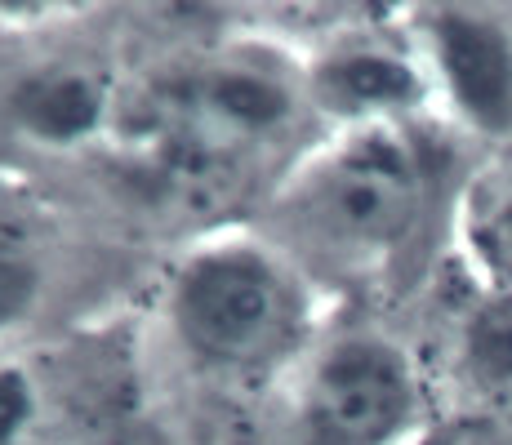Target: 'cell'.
Here are the masks:
<instances>
[{
    "label": "cell",
    "instance_id": "9",
    "mask_svg": "<svg viewBox=\"0 0 512 445\" xmlns=\"http://www.w3.org/2000/svg\"><path fill=\"white\" fill-rule=\"evenodd\" d=\"M472 245L490 272V285H512V174H504L472 214Z\"/></svg>",
    "mask_w": 512,
    "mask_h": 445
},
{
    "label": "cell",
    "instance_id": "8",
    "mask_svg": "<svg viewBox=\"0 0 512 445\" xmlns=\"http://www.w3.org/2000/svg\"><path fill=\"white\" fill-rule=\"evenodd\" d=\"M455 370L472 397L490 405L512 401V285H490L459 316Z\"/></svg>",
    "mask_w": 512,
    "mask_h": 445
},
{
    "label": "cell",
    "instance_id": "11",
    "mask_svg": "<svg viewBox=\"0 0 512 445\" xmlns=\"http://www.w3.org/2000/svg\"><path fill=\"white\" fill-rule=\"evenodd\" d=\"M36 414V388L18 365H0V445H18Z\"/></svg>",
    "mask_w": 512,
    "mask_h": 445
},
{
    "label": "cell",
    "instance_id": "7",
    "mask_svg": "<svg viewBox=\"0 0 512 445\" xmlns=\"http://www.w3.org/2000/svg\"><path fill=\"white\" fill-rule=\"evenodd\" d=\"M107 85L81 63H49L9 89V121L45 147H76L98 134Z\"/></svg>",
    "mask_w": 512,
    "mask_h": 445
},
{
    "label": "cell",
    "instance_id": "5",
    "mask_svg": "<svg viewBox=\"0 0 512 445\" xmlns=\"http://www.w3.org/2000/svg\"><path fill=\"white\" fill-rule=\"evenodd\" d=\"M423 49L428 81L459 121L486 138H512V27L477 9H432Z\"/></svg>",
    "mask_w": 512,
    "mask_h": 445
},
{
    "label": "cell",
    "instance_id": "3",
    "mask_svg": "<svg viewBox=\"0 0 512 445\" xmlns=\"http://www.w3.org/2000/svg\"><path fill=\"white\" fill-rule=\"evenodd\" d=\"M423 410V383L401 343L348 334L312 356L294 392L299 445H401Z\"/></svg>",
    "mask_w": 512,
    "mask_h": 445
},
{
    "label": "cell",
    "instance_id": "12",
    "mask_svg": "<svg viewBox=\"0 0 512 445\" xmlns=\"http://www.w3.org/2000/svg\"><path fill=\"white\" fill-rule=\"evenodd\" d=\"M423 445H512V419L504 414H472L450 428L432 432Z\"/></svg>",
    "mask_w": 512,
    "mask_h": 445
},
{
    "label": "cell",
    "instance_id": "4",
    "mask_svg": "<svg viewBox=\"0 0 512 445\" xmlns=\"http://www.w3.org/2000/svg\"><path fill=\"white\" fill-rule=\"evenodd\" d=\"M299 94L272 67L214 58L187 72L161 103V130H174L219 156H241L294 121Z\"/></svg>",
    "mask_w": 512,
    "mask_h": 445
},
{
    "label": "cell",
    "instance_id": "10",
    "mask_svg": "<svg viewBox=\"0 0 512 445\" xmlns=\"http://www.w3.org/2000/svg\"><path fill=\"white\" fill-rule=\"evenodd\" d=\"M36 299V267L27 254H18L14 245L0 241V330H9L14 321H23L32 312Z\"/></svg>",
    "mask_w": 512,
    "mask_h": 445
},
{
    "label": "cell",
    "instance_id": "1",
    "mask_svg": "<svg viewBox=\"0 0 512 445\" xmlns=\"http://www.w3.org/2000/svg\"><path fill=\"white\" fill-rule=\"evenodd\" d=\"M432 210V165L406 125L348 130L299 174L294 232L343 272L392 267L419 241Z\"/></svg>",
    "mask_w": 512,
    "mask_h": 445
},
{
    "label": "cell",
    "instance_id": "6",
    "mask_svg": "<svg viewBox=\"0 0 512 445\" xmlns=\"http://www.w3.org/2000/svg\"><path fill=\"white\" fill-rule=\"evenodd\" d=\"M428 72L388 45H348L326 54L308 76L312 103L348 130L401 125L428 98Z\"/></svg>",
    "mask_w": 512,
    "mask_h": 445
},
{
    "label": "cell",
    "instance_id": "13",
    "mask_svg": "<svg viewBox=\"0 0 512 445\" xmlns=\"http://www.w3.org/2000/svg\"><path fill=\"white\" fill-rule=\"evenodd\" d=\"M94 445H170V437H165L161 428H152V423L130 419V423H116V428H107Z\"/></svg>",
    "mask_w": 512,
    "mask_h": 445
},
{
    "label": "cell",
    "instance_id": "2",
    "mask_svg": "<svg viewBox=\"0 0 512 445\" xmlns=\"http://www.w3.org/2000/svg\"><path fill=\"white\" fill-rule=\"evenodd\" d=\"M170 321L187 352L210 370L254 374L281 365L308 334L299 276L272 250L228 241L196 250L170 290Z\"/></svg>",
    "mask_w": 512,
    "mask_h": 445
}]
</instances>
